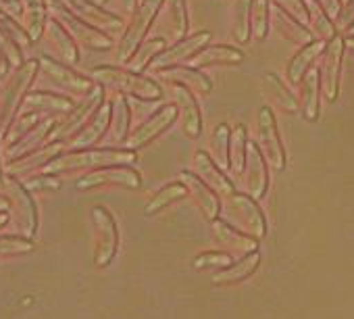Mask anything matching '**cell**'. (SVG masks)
<instances>
[{"instance_id": "6da1fadb", "label": "cell", "mask_w": 354, "mask_h": 319, "mask_svg": "<svg viewBox=\"0 0 354 319\" xmlns=\"http://www.w3.org/2000/svg\"><path fill=\"white\" fill-rule=\"evenodd\" d=\"M136 150L131 148H82V150H69L65 154H59L55 161H50L42 174H71L80 170H98L109 165H131L136 161Z\"/></svg>"}, {"instance_id": "7a4b0ae2", "label": "cell", "mask_w": 354, "mask_h": 319, "mask_svg": "<svg viewBox=\"0 0 354 319\" xmlns=\"http://www.w3.org/2000/svg\"><path fill=\"white\" fill-rule=\"evenodd\" d=\"M40 75V59H28L0 86V138H7L15 115L24 104L26 94L32 90L36 78Z\"/></svg>"}, {"instance_id": "3957f363", "label": "cell", "mask_w": 354, "mask_h": 319, "mask_svg": "<svg viewBox=\"0 0 354 319\" xmlns=\"http://www.w3.org/2000/svg\"><path fill=\"white\" fill-rule=\"evenodd\" d=\"M94 82H98L104 88H113L119 94L125 96H138V98H148V100H160V88L156 82H152L150 78L140 75L138 71H127L121 67H113V65H100L92 69L90 75Z\"/></svg>"}, {"instance_id": "277c9868", "label": "cell", "mask_w": 354, "mask_h": 319, "mask_svg": "<svg viewBox=\"0 0 354 319\" xmlns=\"http://www.w3.org/2000/svg\"><path fill=\"white\" fill-rule=\"evenodd\" d=\"M3 188L13 207V219L17 224V230L21 232V236L34 238L38 232V209H36L30 188L24 182H19L15 176H9V174H5Z\"/></svg>"}, {"instance_id": "5b68a950", "label": "cell", "mask_w": 354, "mask_h": 319, "mask_svg": "<svg viewBox=\"0 0 354 319\" xmlns=\"http://www.w3.org/2000/svg\"><path fill=\"white\" fill-rule=\"evenodd\" d=\"M162 3H165V0H144V3L138 7V11L131 15V21H129L123 38L119 40V48H117L119 63H129L131 61V57L136 55V51L144 42L150 26L154 24Z\"/></svg>"}, {"instance_id": "8992f818", "label": "cell", "mask_w": 354, "mask_h": 319, "mask_svg": "<svg viewBox=\"0 0 354 319\" xmlns=\"http://www.w3.org/2000/svg\"><path fill=\"white\" fill-rule=\"evenodd\" d=\"M48 7L55 13V17L71 32V36L77 42H82L84 46L94 48V51H106V48L113 46V40L109 38L106 32L94 28L86 19H82L80 15H75L65 3H61V0H48Z\"/></svg>"}, {"instance_id": "52a82bcc", "label": "cell", "mask_w": 354, "mask_h": 319, "mask_svg": "<svg viewBox=\"0 0 354 319\" xmlns=\"http://www.w3.org/2000/svg\"><path fill=\"white\" fill-rule=\"evenodd\" d=\"M40 73L44 75V80L48 84H53L55 88L67 90L71 94L86 96L96 88V82L92 78L73 71L71 65H67V63H63V61H59L55 57H48V55L40 57Z\"/></svg>"}, {"instance_id": "ba28073f", "label": "cell", "mask_w": 354, "mask_h": 319, "mask_svg": "<svg viewBox=\"0 0 354 319\" xmlns=\"http://www.w3.org/2000/svg\"><path fill=\"white\" fill-rule=\"evenodd\" d=\"M94 221V240H96V265L106 267L119 248V230L113 213L104 207H94L92 211Z\"/></svg>"}, {"instance_id": "9c48e42d", "label": "cell", "mask_w": 354, "mask_h": 319, "mask_svg": "<svg viewBox=\"0 0 354 319\" xmlns=\"http://www.w3.org/2000/svg\"><path fill=\"white\" fill-rule=\"evenodd\" d=\"M102 102H104V90H102V86H96L90 94L84 96V100L80 104H75V109L67 115V119L59 123V129H57V134H53V140L67 142L92 119V115L100 109Z\"/></svg>"}, {"instance_id": "30bf717a", "label": "cell", "mask_w": 354, "mask_h": 319, "mask_svg": "<svg viewBox=\"0 0 354 319\" xmlns=\"http://www.w3.org/2000/svg\"><path fill=\"white\" fill-rule=\"evenodd\" d=\"M98 186H125V188L138 190L142 186V178L129 165H109V167L92 170L82 180H77L80 190H90Z\"/></svg>"}, {"instance_id": "8fae6325", "label": "cell", "mask_w": 354, "mask_h": 319, "mask_svg": "<svg viewBox=\"0 0 354 319\" xmlns=\"http://www.w3.org/2000/svg\"><path fill=\"white\" fill-rule=\"evenodd\" d=\"M259 148L263 150L267 163L273 170L286 167V150L277 134L275 117L269 107H263L259 111Z\"/></svg>"}, {"instance_id": "7c38bea8", "label": "cell", "mask_w": 354, "mask_h": 319, "mask_svg": "<svg viewBox=\"0 0 354 319\" xmlns=\"http://www.w3.org/2000/svg\"><path fill=\"white\" fill-rule=\"evenodd\" d=\"M227 207L236 219V226L254 236V238H263L265 232H267V224H265V217L259 209V205L254 203L252 197L248 194H230V201H227Z\"/></svg>"}, {"instance_id": "4fadbf2b", "label": "cell", "mask_w": 354, "mask_h": 319, "mask_svg": "<svg viewBox=\"0 0 354 319\" xmlns=\"http://www.w3.org/2000/svg\"><path fill=\"white\" fill-rule=\"evenodd\" d=\"M242 184L244 190L248 192V197H252L254 201L261 199L269 186V174H267V158L263 154V150L259 148V144H250L248 142V150H246V163L242 170Z\"/></svg>"}, {"instance_id": "5bb4252c", "label": "cell", "mask_w": 354, "mask_h": 319, "mask_svg": "<svg viewBox=\"0 0 354 319\" xmlns=\"http://www.w3.org/2000/svg\"><path fill=\"white\" fill-rule=\"evenodd\" d=\"M24 113H36L42 117H57V115H69L75 109V100L48 90H30L24 98Z\"/></svg>"}, {"instance_id": "9a60e30c", "label": "cell", "mask_w": 354, "mask_h": 319, "mask_svg": "<svg viewBox=\"0 0 354 319\" xmlns=\"http://www.w3.org/2000/svg\"><path fill=\"white\" fill-rule=\"evenodd\" d=\"M177 115H180V111H177V104H175V107H173V104L160 107V109H158L156 113H152L144 123H140V127L127 138V146H129L131 150H138V148L150 144L154 138H158L165 129H169V127L175 123Z\"/></svg>"}, {"instance_id": "2e32d148", "label": "cell", "mask_w": 354, "mask_h": 319, "mask_svg": "<svg viewBox=\"0 0 354 319\" xmlns=\"http://www.w3.org/2000/svg\"><path fill=\"white\" fill-rule=\"evenodd\" d=\"M209 40H211V34H209V32H198V34H194V36H190V38L177 40V44L171 46V48H167L165 53H160V55L150 63V67L162 71V69H167V67L182 65V63L190 61L198 51H203L205 44H207Z\"/></svg>"}, {"instance_id": "e0dca14e", "label": "cell", "mask_w": 354, "mask_h": 319, "mask_svg": "<svg viewBox=\"0 0 354 319\" xmlns=\"http://www.w3.org/2000/svg\"><path fill=\"white\" fill-rule=\"evenodd\" d=\"M57 127H59L57 117H44V119H40V121H38L30 131H26L19 140H15L13 144H9V148H7L9 161H15V158H21V156H26V154H30V152L42 148L44 142H46L48 138H53V134H55ZM9 161H7V163H9Z\"/></svg>"}, {"instance_id": "ac0fdd59", "label": "cell", "mask_w": 354, "mask_h": 319, "mask_svg": "<svg viewBox=\"0 0 354 319\" xmlns=\"http://www.w3.org/2000/svg\"><path fill=\"white\" fill-rule=\"evenodd\" d=\"M344 38L335 36L323 51V67H321V86L327 100L337 98L339 88V69H342V55H344Z\"/></svg>"}, {"instance_id": "d6986e66", "label": "cell", "mask_w": 354, "mask_h": 319, "mask_svg": "<svg viewBox=\"0 0 354 319\" xmlns=\"http://www.w3.org/2000/svg\"><path fill=\"white\" fill-rule=\"evenodd\" d=\"M111 117H113V104L102 102L100 109L92 115V119L75 134L71 136L65 144L69 150H82V148H92L98 140H102V136L106 134V129L111 127Z\"/></svg>"}, {"instance_id": "ffe728a7", "label": "cell", "mask_w": 354, "mask_h": 319, "mask_svg": "<svg viewBox=\"0 0 354 319\" xmlns=\"http://www.w3.org/2000/svg\"><path fill=\"white\" fill-rule=\"evenodd\" d=\"M67 144L65 142H57L53 140L50 144L21 156V158H15V161H9L7 163V174L9 176H21V174H34V172H42L50 161H55V158L59 154H63V148Z\"/></svg>"}, {"instance_id": "44dd1931", "label": "cell", "mask_w": 354, "mask_h": 319, "mask_svg": "<svg viewBox=\"0 0 354 319\" xmlns=\"http://www.w3.org/2000/svg\"><path fill=\"white\" fill-rule=\"evenodd\" d=\"M65 3L75 15H80L82 19H86L88 24H92L102 32H119L123 26V19L119 15L98 7L92 0H65Z\"/></svg>"}, {"instance_id": "7402d4cb", "label": "cell", "mask_w": 354, "mask_h": 319, "mask_svg": "<svg viewBox=\"0 0 354 319\" xmlns=\"http://www.w3.org/2000/svg\"><path fill=\"white\" fill-rule=\"evenodd\" d=\"M173 98H175L177 111H180L182 121H184V134L190 138H198L203 131V115H201V107H198L192 90L184 84H177L173 90Z\"/></svg>"}, {"instance_id": "603a6c76", "label": "cell", "mask_w": 354, "mask_h": 319, "mask_svg": "<svg viewBox=\"0 0 354 319\" xmlns=\"http://www.w3.org/2000/svg\"><path fill=\"white\" fill-rule=\"evenodd\" d=\"M46 38H48V44H50L53 53L59 57V61H63V63H67V65H75V63L80 61L77 40L71 36V32H69L57 17H50V19H48Z\"/></svg>"}, {"instance_id": "cb8c5ba5", "label": "cell", "mask_w": 354, "mask_h": 319, "mask_svg": "<svg viewBox=\"0 0 354 319\" xmlns=\"http://www.w3.org/2000/svg\"><path fill=\"white\" fill-rule=\"evenodd\" d=\"M213 232L219 238V242L227 248L230 255H250L257 253L259 242L254 240V236L242 232L240 228H234L225 221L213 219Z\"/></svg>"}, {"instance_id": "d4e9b609", "label": "cell", "mask_w": 354, "mask_h": 319, "mask_svg": "<svg viewBox=\"0 0 354 319\" xmlns=\"http://www.w3.org/2000/svg\"><path fill=\"white\" fill-rule=\"evenodd\" d=\"M182 182L186 184L188 194L196 201V205L203 209V213L209 219H215L219 215V211H221V205H219V199H217L215 190L198 174H192V172H184Z\"/></svg>"}, {"instance_id": "484cf974", "label": "cell", "mask_w": 354, "mask_h": 319, "mask_svg": "<svg viewBox=\"0 0 354 319\" xmlns=\"http://www.w3.org/2000/svg\"><path fill=\"white\" fill-rule=\"evenodd\" d=\"M271 19H273V26L277 28V32H279L283 38L292 40L294 44H300V46L310 44V40H313L310 30H308L300 19H296L294 15H290L286 9H281V7L275 5V7L271 9Z\"/></svg>"}, {"instance_id": "4316f807", "label": "cell", "mask_w": 354, "mask_h": 319, "mask_svg": "<svg viewBox=\"0 0 354 319\" xmlns=\"http://www.w3.org/2000/svg\"><path fill=\"white\" fill-rule=\"evenodd\" d=\"M194 170H196V174L213 188V190H217V192H221V194H232L234 192V186H232V182L227 180V176L221 172V167L215 163V158L213 156H209L207 152H196V156H194Z\"/></svg>"}, {"instance_id": "83f0119b", "label": "cell", "mask_w": 354, "mask_h": 319, "mask_svg": "<svg viewBox=\"0 0 354 319\" xmlns=\"http://www.w3.org/2000/svg\"><path fill=\"white\" fill-rule=\"evenodd\" d=\"M261 90L263 94L279 109L288 111V113H296L298 111V100L294 98V94L286 88V84L275 75V73H261Z\"/></svg>"}, {"instance_id": "f1b7e54d", "label": "cell", "mask_w": 354, "mask_h": 319, "mask_svg": "<svg viewBox=\"0 0 354 319\" xmlns=\"http://www.w3.org/2000/svg\"><path fill=\"white\" fill-rule=\"evenodd\" d=\"M162 78L165 80H171L175 84H184L190 90H196L201 94H209L213 90L211 80L203 71H198L196 67H186V65L167 67V69H162Z\"/></svg>"}, {"instance_id": "f546056e", "label": "cell", "mask_w": 354, "mask_h": 319, "mask_svg": "<svg viewBox=\"0 0 354 319\" xmlns=\"http://www.w3.org/2000/svg\"><path fill=\"white\" fill-rule=\"evenodd\" d=\"M242 59L244 55L232 46H207L190 59V65L196 69L211 67V65H238L242 63Z\"/></svg>"}, {"instance_id": "4dcf8cb0", "label": "cell", "mask_w": 354, "mask_h": 319, "mask_svg": "<svg viewBox=\"0 0 354 319\" xmlns=\"http://www.w3.org/2000/svg\"><path fill=\"white\" fill-rule=\"evenodd\" d=\"M325 40H315V42H310V44H306V46H302L298 53H296V57L292 59V63H290V67H288V78H290V82L292 84H300L302 80H304V75H306V71L310 69V65L315 63V59L325 51Z\"/></svg>"}, {"instance_id": "1f68e13d", "label": "cell", "mask_w": 354, "mask_h": 319, "mask_svg": "<svg viewBox=\"0 0 354 319\" xmlns=\"http://www.w3.org/2000/svg\"><path fill=\"white\" fill-rule=\"evenodd\" d=\"M48 0H24V15H26V30L30 32L32 40L38 42L48 26Z\"/></svg>"}, {"instance_id": "d6a6232c", "label": "cell", "mask_w": 354, "mask_h": 319, "mask_svg": "<svg viewBox=\"0 0 354 319\" xmlns=\"http://www.w3.org/2000/svg\"><path fill=\"white\" fill-rule=\"evenodd\" d=\"M113 117H111V138L115 144H123L129 138L131 125V109L125 94H119L113 102Z\"/></svg>"}, {"instance_id": "836d02e7", "label": "cell", "mask_w": 354, "mask_h": 319, "mask_svg": "<svg viewBox=\"0 0 354 319\" xmlns=\"http://www.w3.org/2000/svg\"><path fill=\"white\" fill-rule=\"evenodd\" d=\"M319 69H308L302 80V111L308 121H315L319 117Z\"/></svg>"}, {"instance_id": "e575fe53", "label": "cell", "mask_w": 354, "mask_h": 319, "mask_svg": "<svg viewBox=\"0 0 354 319\" xmlns=\"http://www.w3.org/2000/svg\"><path fill=\"white\" fill-rule=\"evenodd\" d=\"M165 48H167V40H162V38H152V40H146V42H142L140 44V48L136 51V55H133V59L127 63L129 65V69L131 71H142V69H146L160 53H165Z\"/></svg>"}, {"instance_id": "d590c367", "label": "cell", "mask_w": 354, "mask_h": 319, "mask_svg": "<svg viewBox=\"0 0 354 319\" xmlns=\"http://www.w3.org/2000/svg\"><path fill=\"white\" fill-rule=\"evenodd\" d=\"M259 261H261L259 253H250V255H246L242 261H238L234 267H230V269L221 271L219 275H215L213 282H215V284H234V282H242V280H246V277L257 269Z\"/></svg>"}, {"instance_id": "8d00e7d4", "label": "cell", "mask_w": 354, "mask_h": 319, "mask_svg": "<svg viewBox=\"0 0 354 319\" xmlns=\"http://www.w3.org/2000/svg\"><path fill=\"white\" fill-rule=\"evenodd\" d=\"M186 194H188V188H186V184H184V182H175V184L165 186V188H162V190H158V194L148 203V207H146V215L158 213L160 209L169 207V205H171V203H175V201L184 199Z\"/></svg>"}, {"instance_id": "74e56055", "label": "cell", "mask_w": 354, "mask_h": 319, "mask_svg": "<svg viewBox=\"0 0 354 319\" xmlns=\"http://www.w3.org/2000/svg\"><path fill=\"white\" fill-rule=\"evenodd\" d=\"M246 150H248V138L244 125H238L236 131L232 134L230 142V170L236 174H242L244 163H246Z\"/></svg>"}, {"instance_id": "f35d334b", "label": "cell", "mask_w": 354, "mask_h": 319, "mask_svg": "<svg viewBox=\"0 0 354 319\" xmlns=\"http://www.w3.org/2000/svg\"><path fill=\"white\" fill-rule=\"evenodd\" d=\"M230 142H232V131L225 123H221L219 127H215L213 131V140H211V150H213V158L215 163L223 170L230 167Z\"/></svg>"}, {"instance_id": "ab89813d", "label": "cell", "mask_w": 354, "mask_h": 319, "mask_svg": "<svg viewBox=\"0 0 354 319\" xmlns=\"http://www.w3.org/2000/svg\"><path fill=\"white\" fill-rule=\"evenodd\" d=\"M271 0H252V11H250V30L254 40H265L269 32V17H271Z\"/></svg>"}, {"instance_id": "60d3db41", "label": "cell", "mask_w": 354, "mask_h": 319, "mask_svg": "<svg viewBox=\"0 0 354 319\" xmlns=\"http://www.w3.org/2000/svg\"><path fill=\"white\" fill-rule=\"evenodd\" d=\"M250 11H252V0H236L234 7V34L238 42H248L252 30H250Z\"/></svg>"}, {"instance_id": "b9f144b4", "label": "cell", "mask_w": 354, "mask_h": 319, "mask_svg": "<svg viewBox=\"0 0 354 319\" xmlns=\"http://www.w3.org/2000/svg\"><path fill=\"white\" fill-rule=\"evenodd\" d=\"M169 19H171V38L184 40L188 34V13L186 0H169Z\"/></svg>"}, {"instance_id": "7bdbcfd3", "label": "cell", "mask_w": 354, "mask_h": 319, "mask_svg": "<svg viewBox=\"0 0 354 319\" xmlns=\"http://www.w3.org/2000/svg\"><path fill=\"white\" fill-rule=\"evenodd\" d=\"M308 13H310V26L315 28V32L319 34L321 40H331V38L337 36L333 24H329L331 17L319 5H315L313 0H310V5H308Z\"/></svg>"}, {"instance_id": "ee69618b", "label": "cell", "mask_w": 354, "mask_h": 319, "mask_svg": "<svg viewBox=\"0 0 354 319\" xmlns=\"http://www.w3.org/2000/svg\"><path fill=\"white\" fill-rule=\"evenodd\" d=\"M34 250V238L0 236V255H26Z\"/></svg>"}, {"instance_id": "f6af8a7d", "label": "cell", "mask_w": 354, "mask_h": 319, "mask_svg": "<svg viewBox=\"0 0 354 319\" xmlns=\"http://www.w3.org/2000/svg\"><path fill=\"white\" fill-rule=\"evenodd\" d=\"M42 119V115H36V113H21V117L13 123L15 127L13 129H9V134H7V144H13L15 140H19L26 131H30L38 121Z\"/></svg>"}, {"instance_id": "bcb514c9", "label": "cell", "mask_w": 354, "mask_h": 319, "mask_svg": "<svg viewBox=\"0 0 354 319\" xmlns=\"http://www.w3.org/2000/svg\"><path fill=\"white\" fill-rule=\"evenodd\" d=\"M277 7L286 9L290 15H294L296 19H300L304 26L310 24V13H308V7L304 5V0H271Z\"/></svg>"}, {"instance_id": "7dc6e473", "label": "cell", "mask_w": 354, "mask_h": 319, "mask_svg": "<svg viewBox=\"0 0 354 319\" xmlns=\"http://www.w3.org/2000/svg\"><path fill=\"white\" fill-rule=\"evenodd\" d=\"M26 186L30 190H57L61 186V180L57 176H53V174H40L38 178L30 180Z\"/></svg>"}, {"instance_id": "c3c4849f", "label": "cell", "mask_w": 354, "mask_h": 319, "mask_svg": "<svg viewBox=\"0 0 354 319\" xmlns=\"http://www.w3.org/2000/svg\"><path fill=\"white\" fill-rule=\"evenodd\" d=\"M232 263V255L230 253H209V255H201V259L194 261L196 267H209V265H230Z\"/></svg>"}, {"instance_id": "681fc988", "label": "cell", "mask_w": 354, "mask_h": 319, "mask_svg": "<svg viewBox=\"0 0 354 319\" xmlns=\"http://www.w3.org/2000/svg\"><path fill=\"white\" fill-rule=\"evenodd\" d=\"M315 5H319L331 19H335V17H339V13H342V0H313Z\"/></svg>"}, {"instance_id": "f907efd6", "label": "cell", "mask_w": 354, "mask_h": 319, "mask_svg": "<svg viewBox=\"0 0 354 319\" xmlns=\"http://www.w3.org/2000/svg\"><path fill=\"white\" fill-rule=\"evenodd\" d=\"M352 24H354V0H350V3L339 13V28L348 30Z\"/></svg>"}, {"instance_id": "816d5d0a", "label": "cell", "mask_w": 354, "mask_h": 319, "mask_svg": "<svg viewBox=\"0 0 354 319\" xmlns=\"http://www.w3.org/2000/svg\"><path fill=\"white\" fill-rule=\"evenodd\" d=\"M121 3V7H123V11L125 13H129V15H133L138 9H136V0H119Z\"/></svg>"}, {"instance_id": "f5cc1de1", "label": "cell", "mask_w": 354, "mask_h": 319, "mask_svg": "<svg viewBox=\"0 0 354 319\" xmlns=\"http://www.w3.org/2000/svg\"><path fill=\"white\" fill-rule=\"evenodd\" d=\"M344 44H346V48L354 55V36H348V38L344 40Z\"/></svg>"}, {"instance_id": "db71d44e", "label": "cell", "mask_w": 354, "mask_h": 319, "mask_svg": "<svg viewBox=\"0 0 354 319\" xmlns=\"http://www.w3.org/2000/svg\"><path fill=\"white\" fill-rule=\"evenodd\" d=\"M9 221V213L7 211H0V230H3Z\"/></svg>"}, {"instance_id": "11a10c76", "label": "cell", "mask_w": 354, "mask_h": 319, "mask_svg": "<svg viewBox=\"0 0 354 319\" xmlns=\"http://www.w3.org/2000/svg\"><path fill=\"white\" fill-rule=\"evenodd\" d=\"M9 207H11L9 199H7V197H0V211H7Z\"/></svg>"}, {"instance_id": "9f6ffc18", "label": "cell", "mask_w": 354, "mask_h": 319, "mask_svg": "<svg viewBox=\"0 0 354 319\" xmlns=\"http://www.w3.org/2000/svg\"><path fill=\"white\" fill-rule=\"evenodd\" d=\"M346 34H348V36H354V24H352V26H350V28L346 30Z\"/></svg>"}, {"instance_id": "6f0895ef", "label": "cell", "mask_w": 354, "mask_h": 319, "mask_svg": "<svg viewBox=\"0 0 354 319\" xmlns=\"http://www.w3.org/2000/svg\"><path fill=\"white\" fill-rule=\"evenodd\" d=\"M3 180H5V176H3V163H0V186H3Z\"/></svg>"}, {"instance_id": "680465c9", "label": "cell", "mask_w": 354, "mask_h": 319, "mask_svg": "<svg viewBox=\"0 0 354 319\" xmlns=\"http://www.w3.org/2000/svg\"><path fill=\"white\" fill-rule=\"evenodd\" d=\"M350 3V0H342V5H348Z\"/></svg>"}]
</instances>
